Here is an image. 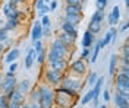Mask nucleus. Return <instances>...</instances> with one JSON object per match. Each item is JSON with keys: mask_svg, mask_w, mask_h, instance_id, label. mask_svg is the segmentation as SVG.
<instances>
[{"mask_svg": "<svg viewBox=\"0 0 129 108\" xmlns=\"http://www.w3.org/2000/svg\"><path fill=\"white\" fill-rule=\"evenodd\" d=\"M16 83H18L16 76L12 75V73H9V72H6L3 75V82L0 85V93H5L6 95L9 92H12L13 89H16Z\"/></svg>", "mask_w": 129, "mask_h": 108, "instance_id": "obj_1", "label": "nucleus"}, {"mask_svg": "<svg viewBox=\"0 0 129 108\" xmlns=\"http://www.w3.org/2000/svg\"><path fill=\"white\" fill-rule=\"evenodd\" d=\"M63 73L62 72H57L54 69H51V67H48L47 70L44 72V82L50 85V86H57V85H60L62 83V79H63Z\"/></svg>", "mask_w": 129, "mask_h": 108, "instance_id": "obj_2", "label": "nucleus"}, {"mask_svg": "<svg viewBox=\"0 0 129 108\" xmlns=\"http://www.w3.org/2000/svg\"><path fill=\"white\" fill-rule=\"evenodd\" d=\"M75 96H69L66 93H62V92H56L54 95V104H56L59 108H71L73 107V102H75Z\"/></svg>", "mask_w": 129, "mask_h": 108, "instance_id": "obj_3", "label": "nucleus"}, {"mask_svg": "<svg viewBox=\"0 0 129 108\" xmlns=\"http://www.w3.org/2000/svg\"><path fill=\"white\" fill-rule=\"evenodd\" d=\"M50 50H53L54 53H57V54H59V56H60L62 58H68V56L71 54V47L64 45L63 42L59 40V38L53 40V42H51V47H50Z\"/></svg>", "mask_w": 129, "mask_h": 108, "instance_id": "obj_4", "label": "nucleus"}, {"mask_svg": "<svg viewBox=\"0 0 129 108\" xmlns=\"http://www.w3.org/2000/svg\"><path fill=\"white\" fill-rule=\"evenodd\" d=\"M62 86L64 88H68V89H72L75 92H79L81 88L85 85V83H82L79 79H76V77H71V76H63V79H62V83H60Z\"/></svg>", "mask_w": 129, "mask_h": 108, "instance_id": "obj_5", "label": "nucleus"}, {"mask_svg": "<svg viewBox=\"0 0 129 108\" xmlns=\"http://www.w3.org/2000/svg\"><path fill=\"white\" fill-rule=\"evenodd\" d=\"M117 73V72H116ZM114 86L116 91L122 92H129V75H123V73H117L114 75Z\"/></svg>", "mask_w": 129, "mask_h": 108, "instance_id": "obj_6", "label": "nucleus"}, {"mask_svg": "<svg viewBox=\"0 0 129 108\" xmlns=\"http://www.w3.org/2000/svg\"><path fill=\"white\" fill-rule=\"evenodd\" d=\"M69 69L76 76H84L87 73V61L82 60V58H76V60H73L72 63L69 64Z\"/></svg>", "mask_w": 129, "mask_h": 108, "instance_id": "obj_7", "label": "nucleus"}, {"mask_svg": "<svg viewBox=\"0 0 129 108\" xmlns=\"http://www.w3.org/2000/svg\"><path fill=\"white\" fill-rule=\"evenodd\" d=\"M40 89V93H41V99H47V101H53L54 102V95H56V91L53 89V86H50L47 83L38 86Z\"/></svg>", "mask_w": 129, "mask_h": 108, "instance_id": "obj_8", "label": "nucleus"}, {"mask_svg": "<svg viewBox=\"0 0 129 108\" xmlns=\"http://www.w3.org/2000/svg\"><path fill=\"white\" fill-rule=\"evenodd\" d=\"M103 83H104V76H98V79H97V82L94 83V98H92V104H94V107H98L100 104H98V96H100V93H101V88H103Z\"/></svg>", "mask_w": 129, "mask_h": 108, "instance_id": "obj_9", "label": "nucleus"}, {"mask_svg": "<svg viewBox=\"0 0 129 108\" xmlns=\"http://www.w3.org/2000/svg\"><path fill=\"white\" fill-rule=\"evenodd\" d=\"M6 96H8V99L10 102H16V104H25V99H26V95H24L22 92H19L18 89H13L12 92H9L6 93Z\"/></svg>", "mask_w": 129, "mask_h": 108, "instance_id": "obj_10", "label": "nucleus"}, {"mask_svg": "<svg viewBox=\"0 0 129 108\" xmlns=\"http://www.w3.org/2000/svg\"><path fill=\"white\" fill-rule=\"evenodd\" d=\"M48 66L51 67V69H54L57 72H68V69H69V61H68V58H60V60H56V61H53V63H50Z\"/></svg>", "mask_w": 129, "mask_h": 108, "instance_id": "obj_11", "label": "nucleus"}, {"mask_svg": "<svg viewBox=\"0 0 129 108\" xmlns=\"http://www.w3.org/2000/svg\"><path fill=\"white\" fill-rule=\"evenodd\" d=\"M114 105H116V108H129V98L123 96L119 91H116V93H114Z\"/></svg>", "mask_w": 129, "mask_h": 108, "instance_id": "obj_12", "label": "nucleus"}, {"mask_svg": "<svg viewBox=\"0 0 129 108\" xmlns=\"http://www.w3.org/2000/svg\"><path fill=\"white\" fill-rule=\"evenodd\" d=\"M97 41V35L94 34H91L87 29L85 32H84V37H82V48H91V45Z\"/></svg>", "mask_w": 129, "mask_h": 108, "instance_id": "obj_13", "label": "nucleus"}, {"mask_svg": "<svg viewBox=\"0 0 129 108\" xmlns=\"http://www.w3.org/2000/svg\"><path fill=\"white\" fill-rule=\"evenodd\" d=\"M119 19H120V9H119V6H114V8H113V10L109 13V16H107L109 25L114 26L116 24H119Z\"/></svg>", "mask_w": 129, "mask_h": 108, "instance_id": "obj_14", "label": "nucleus"}, {"mask_svg": "<svg viewBox=\"0 0 129 108\" xmlns=\"http://www.w3.org/2000/svg\"><path fill=\"white\" fill-rule=\"evenodd\" d=\"M60 31H62V32H66V34H71L75 40L78 38V29H76V26L71 25V24H68V22H64V21L60 24Z\"/></svg>", "mask_w": 129, "mask_h": 108, "instance_id": "obj_15", "label": "nucleus"}, {"mask_svg": "<svg viewBox=\"0 0 129 108\" xmlns=\"http://www.w3.org/2000/svg\"><path fill=\"white\" fill-rule=\"evenodd\" d=\"M117 66H119V56L117 54H112L110 56V61H109V73H110V76L116 75Z\"/></svg>", "mask_w": 129, "mask_h": 108, "instance_id": "obj_16", "label": "nucleus"}, {"mask_svg": "<svg viewBox=\"0 0 129 108\" xmlns=\"http://www.w3.org/2000/svg\"><path fill=\"white\" fill-rule=\"evenodd\" d=\"M41 34H43V26H41V22L40 21H37L34 26H32V31H31V40L32 41H37V40H41L43 37H41Z\"/></svg>", "mask_w": 129, "mask_h": 108, "instance_id": "obj_17", "label": "nucleus"}, {"mask_svg": "<svg viewBox=\"0 0 129 108\" xmlns=\"http://www.w3.org/2000/svg\"><path fill=\"white\" fill-rule=\"evenodd\" d=\"M63 21H64V22H68V24H71V25H73V26H78V25L81 24V21H82V15H72V13H64Z\"/></svg>", "mask_w": 129, "mask_h": 108, "instance_id": "obj_18", "label": "nucleus"}, {"mask_svg": "<svg viewBox=\"0 0 129 108\" xmlns=\"http://www.w3.org/2000/svg\"><path fill=\"white\" fill-rule=\"evenodd\" d=\"M19 56H21V51H19V48H16V47H13V48H10L8 53V56L5 57V63H13V61H16L18 58H19Z\"/></svg>", "mask_w": 129, "mask_h": 108, "instance_id": "obj_19", "label": "nucleus"}, {"mask_svg": "<svg viewBox=\"0 0 129 108\" xmlns=\"http://www.w3.org/2000/svg\"><path fill=\"white\" fill-rule=\"evenodd\" d=\"M16 89L19 92H22L24 95H26V93H29V91L32 89L31 82H29L28 79H24V80H21V82L16 83Z\"/></svg>", "mask_w": 129, "mask_h": 108, "instance_id": "obj_20", "label": "nucleus"}, {"mask_svg": "<svg viewBox=\"0 0 129 108\" xmlns=\"http://www.w3.org/2000/svg\"><path fill=\"white\" fill-rule=\"evenodd\" d=\"M34 63H35V51L32 48H29L28 53H26V56H25V63H24L25 69H31L34 66Z\"/></svg>", "mask_w": 129, "mask_h": 108, "instance_id": "obj_21", "label": "nucleus"}, {"mask_svg": "<svg viewBox=\"0 0 129 108\" xmlns=\"http://www.w3.org/2000/svg\"><path fill=\"white\" fill-rule=\"evenodd\" d=\"M60 41L63 42L64 45H68V47H73V44H75V38H73L71 34H66V32H62L59 37H57Z\"/></svg>", "mask_w": 129, "mask_h": 108, "instance_id": "obj_22", "label": "nucleus"}, {"mask_svg": "<svg viewBox=\"0 0 129 108\" xmlns=\"http://www.w3.org/2000/svg\"><path fill=\"white\" fill-rule=\"evenodd\" d=\"M21 25V21H18V19H8L6 22H5V25H3V28L6 29V31H15L18 26Z\"/></svg>", "mask_w": 129, "mask_h": 108, "instance_id": "obj_23", "label": "nucleus"}, {"mask_svg": "<svg viewBox=\"0 0 129 108\" xmlns=\"http://www.w3.org/2000/svg\"><path fill=\"white\" fill-rule=\"evenodd\" d=\"M88 29L91 34H94V35H97V34L100 32L101 29H103V24H100V22H94V21H89L88 24Z\"/></svg>", "mask_w": 129, "mask_h": 108, "instance_id": "obj_24", "label": "nucleus"}, {"mask_svg": "<svg viewBox=\"0 0 129 108\" xmlns=\"http://www.w3.org/2000/svg\"><path fill=\"white\" fill-rule=\"evenodd\" d=\"M104 19H106L104 10H100V9H97L95 12L92 13V16H91V21H94V22H100V24H103Z\"/></svg>", "mask_w": 129, "mask_h": 108, "instance_id": "obj_25", "label": "nucleus"}, {"mask_svg": "<svg viewBox=\"0 0 129 108\" xmlns=\"http://www.w3.org/2000/svg\"><path fill=\"white\" fill-rule=\"evenodd\" d=\"M15 9H18V6H16L13 2H6V3L3 5V8H2V12H3L5 16H8L9 13H10L12 10H15Z\"/></svg>", "mask_w": 129, "mask_h": 108, "instance_id": "obj_26", "label": "nucleus"}, {"mask_svg": "<svg viewBox=\"0 0 129 108\" xmlns=\"http://www.w3.org/2000/svg\"><path fill=\"white\" fill-rule=\"evenodd\" d=\"M35 61L38 64H44L47 61V51H46V48L41 50L40 53H35Z\"/></svg>", "mask_w": 129, "mask_h": 108, "instance_id": "obj_27", "label": "nucleus"}, {"mask_svg": "<svg viewBox=\"0 0 129 108\" xmlns=\"http://www.w3.org/2000/svg\"><path fill=\"white\" fill-rule=\"evenodd\" d=\"M100 50H101V41H97L95 42V47H94V51H92V54H89V56H91V58H89V61H91V63H95V61H97Z\"/></svg>", "mask_w": 129, "mask_h": 108, "instance_id": "obj_28", "label": "nucleus"}, {"mask_svg": "<svg viewBox=\"0 0 129 108\" xmlns=\"http://www.w3.org/2000/svg\"><path fill=\"white\" fill-rule=\"evenodd\" d=\"M64 13H72V15H82V6H66Z\"/></svg>", "mask_w": 129, "mask_h": 108, "instance_id": "obj_29", "label": "nucleus"}, {"mask_svg": "<svg viewBox=\"0 0 129 108\" xmlns=\"http://www.w3.org/2000/svg\"><path fill=\"white\" fill-rule=\"evenodd\" d=\"M56 92H62V93H66V95H69V96H75V98H78V92L72 91V89H68V88H64V86H59L57 89H54Z\"/></svg>", "mask_w": 129, "mask_h": 108, "instance_id": "obj_30", "label": "nucleus"}, {"mask_svg": "<svg viewBox=\"0 0 129 108\" xmlns=\"http://www.w3.org/2000/svg\"><path fill=\"white\" fill-rule=\"evenodd\" d=\"M112 31H110V29H109V31H107V34H106L104 35V38H103V40H100V41H101V48H104V47H107V45H109V44H110V42H112Z\"/></svg>", "mask_w": 129, "mask_h": 108, "instance_id": "obj_31", "label": "nucleus"}, {"mask_svg": "<svg viewBox=\"0 0 129 108\" xmlns=\"http://www.w3.org/2000/svg\"><path fill=\"white\" fill-rule=\"evenodd\" d=\"M92 98H94V91L91 89V91H88L85 95H84V98L81 99V104H82V105H87L88 102H91V101H92Z\"/></svg>", "mask_w": 129, "mask_h": 108, "instance_id": "obj_32", "label": "nucleus"}, {"mask_svg": "<svg viewBox=\"0 0 129 108\" xmlns=\"http://www.w3.org/2000/svg\"><path fill=\"white\" fill-rule=\"evenodd\" d=\"M29 93H31V101L40 102V99H41V93H40V89H38V86H37L35 89H31V91H29Z\"/></svg>", "mask_w": 129, "mask_h": 108, "instance_id": "obj_33", "label": "nucleus"}, {"mask_svg": "<svg viewBox=\"0 0 129 108\" xmlns=\"http://www.w3.org/2000/svg\"><path fill=\"white\" fill-rule=\"evenodd\" d=\"M97 79H98V75H97V72H91V73L88 75L87 83H88L89 86H94V83L97 82Z\"/></svg>", "mask_w": 129, "mask_h": 108, "instance_id": "obj_34", "label": "nucleus"}, {"mask_svg": "<svg viewBox=\"0 0 129 108\" xmlns=\"http://www.w3.org/2000/svg\"><path fill=\"white\" fill-rule=\"evenodd\" d=\"M9 102H10V101L8 99V96H6L5 93H0V108H8Z\"/></svg>", "mask_w": 129, "mask_h": 108, "instance_id": "obj_35", "label": "nucleus"}, {"mask_svg": "<svg viewBox=\"0 0 129 108\" xmlns=\"http://www.w3.org/2000/svg\"><path fill=\"white\" fill-rule=\"evenodd\" d=\"M32 50L35 51V53H40L41 50H44L43 41H41V40H37V41H34V48H32Z\"/></svg>", "mask_w": 129, "mask_h": 108, "instance_id": "obj_36", "label": "nucleus"}, {"mask_svg": "<svg viewBox=\"0 0 129 108\" xmlns=\"http://www.w3.org/2000/svg\"><path fill=\"white\" fill-rule=\"evenodd\" d=\"M107 5H109V0H95V6L100 10H104Z\"/></svg>", "mask_w": 129, "mask_h": 108, "instance_id": "obj_37", "label": "nucleus"}, {"mask_svg": "<svg viewBox=\"0 0 129 108\" xmlns=\"http://www.w3.org/2000/svg\"><path fill=\"white\" fill-rule=\"evenodd\" d=\"M41 26L43 28H46V26H50L51 25V21H50V18H48V15H44V16H41Z\"/></svg>", "mask_w": 129, "mask_h": 108, "instance_id": "obj_38", "label": "nucleus"}, {"mask_svg": "<svg viewBox=\"0 0 129 108\" xmlns=\"http://www.w3.org/2000/svg\"><path fill=\"white\" fill-rule=\"evenodd\" d=\"M66 6H84V0H66Z\"/></svg>", "mask_w": 129, "mask_h": 108, "instance_id": "obj_39", "label": "nucleus"}, {"mask_svg": "<svg viewBox=\"0 0 129 108\" xmlns=\"http://www.w3.org/2000/svg\"><path fill=\"white\" fill-rule=\"evenodd\" d=\"M89 54H91V48H82L79 58H82V60H85V58H88V57H89Z\"/></svg>", "mask_w": 129, "mask_h": 108, "instance_id": "obj_40", "label": "nucleus"}, {"mask_svg": "<svg viewBox=\"0 0 129 108\" xmlns=\"http://www.w3.org/2000/svg\"><path fill=\"white\" fill-rule=\"evenodd\" d=\"M47 12H50V8H48V5H44L43 8L38 10V16H44V15H47Z\"/></svg>", "mask_w": 129, "mask_h": 108, "instance_id": "obj_41", "label": "nucleus"}, {"mask_svg": "<svg viewBox=\"0 0 129 108\" xmlns=\"http://www.w3.org/2000/svg\"><path fill=\"white\" fill-rule=\"evenodd\" d=\"M16 70H18V63H16V61L10 63V66H9L8 72H9V73H12V75H15V73H16Z\"/></svg>", "mask_w": 129, "mask_h": 108, "instance_id": "obj_42", "label": "nucleus"}, {"mask_svg": "<svg viewBox=\"0 0 129 108\" xmlns=\"http://www.w3.org/2000/svg\"><path fill=\"white\" fill-rule=\"evenodd\" d=\"M117 73L129 75V66H117Z\"/></svg>", "mask_w": 129, "mask_h": 108, "instance_id": "obj_43", "label": "nucleus"}, {"mask_svg": "<svg viewBox=\"0 0 129 108\" xmlns=\"http://www.w3.org/2000/svg\"><path fill=\"white\" fill-rule=\"evenodd\" d=\"M119 61L122 63V66H129V56H122V57H119Z\"/></svg>", "mask_w": 129, "mask_h": 108, "instance_id": "obj_44", "label": "nucleus"}, {"mask_svg": "<svg viewBox=\"0 0 129 108\" xmlns=\"http://www.w3.org/2000/svg\"><path fill=\"white\" fill-rule=\"evenodd\" d=\"M50 32H51L50 26H46V28H43V34H41V37H43V38H48V37H50Z\"/></svg>", "mask_w": 129, "mask_h": 108, "instance_id": "obj_45", "label": "nucleus"}, {"mask_svg": "<svg viewBox=\"0 0 129 108\" xmlns=\"http://www.w3.org/2000/svg\"><path fill=\"white\" fill-rule=\"evenodd\" d=\"M48 8H50V12H54L57 8V0H51L50 3H48Z\"/></svg>", "mask_w": 129, "mask_h": 108, "instance_id": "obj_46", "label": "nucleus"}, {"mask_svg": "<svg viewBox=\"0 0 129 108\" xmlns=\"http://www.w3.org/2000/svg\"><path fill=\"white\" fill-rule=\"evenodd\" d=\"M46 3H44V0H35V5H34V8L37 9V10H40L43 6H44Z\"/></svg>", "mask_w": 129, "mask_h": 108, "instance_id": "obj_47", "label": "nucleus"}, {"mask_svg": "<svg viewBox=\"0 0 129 108\" xmlns=\"http://www.w3.org/2000/svg\"><path fill=\"white\" fill-rule=\"evenodd\" d=\"M122 53H123V56H129V45H128V42H125V45H123V48H122Z\"/></svg>", "mask_w": 129, "mask_h": 108, "instance_id": "obj_48", "label": "nucleus"}, {"mask_svg": "<svg viewBox=\"0 0 129 108\" xmlns=\"http://www.w3.org/2000/svg\"><path fill=\"white\" fill-rule=\"evenodd\" d=\"M103 98H104L106 102H109V101H110V92L107 91V89H106V91H103Z\"/></svg>", "mask_w": 129, "mask_h": 108, "instance_id": "obj_49", "label": "nucleus"}, {"mask_svg": "<svg viewBox=\"0 0 129 108\" xmlns=\"http://www.w3.org/2000/svg\"><path fill=\"white\" fill-rule=\"evenodd\" d=\"M28 105H29V108H41L40 102H35V101H31Z\"/></svg>", "mask_w": 129, "mask_h": 108, "instance_id": "obj_50", "label": "nucleus"}, {"mask_svg": "<svg viewBox=\"0 0 129 108\" xmlns=\"http://www.w3.org/2000/svg\"><path fill=\"white\" fill-rule=\"evenodd\" d=\"M8 108H21V104H16V102H9Z\"/></svg>", "mask_w": 129, "mask_h": 108, "instance_id": "obj_51", "label": "nucleus"}, {"mask_svg": "<svg viewBox=\"0 0 129 108\" xmlns=\"http://www.w3.org/2000/svg\"><path fill=\"white\" fill-rule=\"evenodd\" d=\"M10 2H13V3H15L16 6H18V5H22V3H25L26 0H10Z\"/></svg>", "mask_w": 129, "mask_h": 108, "instance_id": "obj_52", "label": "nucleus"}, {"mask_svg": "<svg viewBox=\"0 0 129 108\" xmlns=\"http://www.w3.org/2000/svg\"><path fill=\"white\" fill-rule=\"evenodd\" d=\"M128 28H129V24H128V22H125V24H123V26H122V31H126Z\"/></svg>", "mask_w": 129, "mask_h": 108, "instance_id": "obj_53", "label": "nucleus"}, {"mask_svg": "<svg viewBox=\"0 0 129 108\" xmlns=\"http://www.w3.org/2000/svg\"><path fill=\"white\" fill-rule=\"evenodd\" d=\"M5 48H6V47H5V44H3V42H0V54L5 51Z\"/></svg>", "mask_w": 129, "mask_h": 108, "instance_id": "obj_54", "label": "nucleus"}, {"mask_svg": "<svg viewBox=\"0 0 129 108\" xmlns=\"http://www.w3.org/2000/svg\"><path fill=\"white\" fill-rule=\"evenodd\" d=\"M21 108H29V105H28V104H22V105H21Z\"/></svg>", "mask_w": 129, "mask_h": 108, "instance_id": "obj_55", "label": "nucleus"}, {"mask_svg": "<svg viewBox=\"0 0 129 108\" xmlns=\"http://www.w3.org/2000/svg\"><path fill=\"white\" fill-rule=\"evenodd\" d=\"M2 82H3V75L0 73V85H2Z\"/></svg>", "mask_w": 129, "mask_h": 108, "instance_id": "obj_56", "label": "nucleus"}, {"mask_svg": "<svg viewBox=\"0 0 129 108\" xmlns=\"http://www.w3.org/2000/svg\"><path fill=\"white\" fill-rule=\"evenodd\" d=\"M125 5H126V8H129V0H125Z\"/></svg>", "mask_w": 129, "mask_h": 108, "instance_id": "obj_57", "label": "nucleus"}, {"mask_svg": "<svg viewBox=\"0 0 129 108\" xmlns=\"http://www.w3.org/2000/svg\"><path fill=\"white\" fill-rule=\"evenodd\" d=\"M50 2H51V0H44V3H46V5H48Z\"/></svg>", "mask_w": 129, "mask_h": 108, "instance_id": "obj_58", "label": "nucleus"}, {"mask_svg": "<svg viewBox=\"0 0 129 108\" xmlns=\"http://www.w3.org/2000/svg\"><path fill=\"white\" fill-rule=\"evenodd\" d=\"M100 108H107V105H100Z\"/></svg>", "mask_w": 129, "mask_h": 108, "instance_id": "obj_59", "label": "nucleus"}, {"mask_svg": "<svg viewBox=\"0 0 129 108\" xmlns=\"http://www.w3.org/2000/svg\"><path fill=\"white\" fill-rule=\"evenodd\" d=\"M51 108H59V107H51Z\"/></svg>", "mask_w": 129, "mask_h": 108, "instance_id": "obj_60", "label": "nucleus"}, {"mask_svg": "<svg viewBox=\"0 0 129 108\" xmlns=\"http://www.w3.org/2000/svg\"><path fill=\"white\" fill-rule=\"evenodd\" d=\"M5 2H10V0H5Z\"/></svg>", "mask_w": 129, "mask_h": 108, "instance_id": "obj_61", "label": "nucleus"}, {"mask_svg": "<svg viewBox=\"0 0 129 108\" xmlns=\"http://www.w3.org/2000/svg\"><path fill=\"white\" fill-rule=\"evenodd\" d=\"M78 108H81V107H78Z\"/></svg>", "mask_w": 129, "mask_h": 108, "instance_id": "obj_62", "label": "nucleus"}]
</instances>
